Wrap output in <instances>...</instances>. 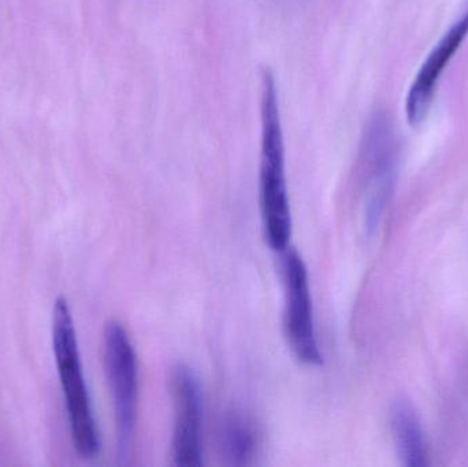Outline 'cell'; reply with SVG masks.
Segmentation results:
<instances>
[{"mask_svg": "<svg viewBox=\"0 0 468 467\" xmlns=\"http://www.w3.org/2000/svg\"><path fill=\"white\" fill-rule=\"evenodd\" d=\"M261 165L259 202L264 239L283 252L292 238V213L285 170V142L277 81L270 69L261 73Z\"/></svg>", "mask_w": 468, "mask_h": 467, "instance_id": "6da1fadb", "label": "cell"}, {"mask_svg": "<svg viewBox=\"0 0 468 467\" xmlns=\"http://www.w3.org/2000/svg\"><path fill=\"white\" fill-rule=\"evenodd\" d=\"M52 351L74 450L84 460H92L101 452V435L82 370L73 315L63 296L57 299L52 312Z\"/></svg>", "mask_w": 468, "mask_h": 467, "instance_id": "7a4b0ae2", "label": "cell"}, {"mask_svg": "<svg viewBox=\"0 0 468 467\" xmlns=\"http://www.w3.org/2000/svg\"><path fill=\"white\" fill-rule=\"evenodd\" d=\"M104 367L114 406L118 458L125 460L133 443L139 406V362L122 324L110 321L103 334Z\"/></svg>", "mask_w": 468, "mask_h": 467, "instance_id": "3957f363", "label": "cell"}, {"mask_svg": "<svg viewBox=\"0 0 468 467\" xmlns=\"http://www.w3.org/2000/svg\"><path fill=\"white\" fill-rule=\"evenodd\" d=\"M282 276L285 285V326L289 347L307 366H321L322 353L314 323L313 298L307 266L299 251L288 247L282 252Z\"/></svg>", "mask_w": 468, "mask_h": 467, "instance_id": "277c9868", "label": "cell"}, {"mask_svg": "<svg viewBox=\"0 0 468 467\" xmlns=\"http://www.w3.org/2000/svg\"><path fill=\"white\" fill-rule=\"evenodd\" d=\"M396 140L389 123L377 115L368 123L360 150V175L366 191V230L373 235L378 228L392 192L396 170Z\"/></svg>", "mask_w": 468, "mask_h": 467, "instance_id": "5b68a950", "label": "cell"}, {"mask_svg": "<svg viewBox=\"0 0 468 467\" xmlns=\"http://www.w3.org/2000/svg\"><path fill=\"white\" fill-rule=\"evenodd\" d=\"M175 428L172 458L175 466L203 465V391L197 373L178 364L170 375Z\"/></svg>", "mask_w": 468, "mask_h": 467, "instance_id": "8992f818", "label": "cell"}, {"mask_svg": "<svg viewBox=\"0 0 468 467\" xmlns=\"http://www.w3.org/2000/svg\"><path fill=\"white\" fill-rule=\"evenodd\" d=\"M467 36L468 3L462 10L461 16L455 19L450 29L431 49L410 87L406 101L407 120L410 125H420L428 117L440 77L444 73L448 63L452 60L453 55L461 48Z\"/></svg>", "mask_w": 468, "mask_h": 467, "instance_id": "52a82bcc", "label": "cell"}, {"mask_svg": "<svg viewBox=\"0 0 468 467\" xmlns=\"http://www.w3.org/2000/svg\"><path fill=\"white\" fill-rule=\"evenodd\" d=\"M390 422L401 463L409 467L428 465L422 425L414 406L404 398L395 400Z\"/></svg>", "mask_w": 468, "mask_h": 467, "instance_id": "ba28073f", "label": "cell"}, {"mask_svg": "<svg viewBox=\"0 0 468 467\" xmlns=\"http://www.w3.org/2000/svg\"><path fill=\"white\" fill-rule=\"evenodd\" d=\"M219 449L229 465L252 462L258 452V433L250 419L241 413L227 414L219 428Z\"/></svg>", "mask_w": 468, "mask_h": 467, "instance_id": "9c48e42d", "label": "cell"}]
</instances>
